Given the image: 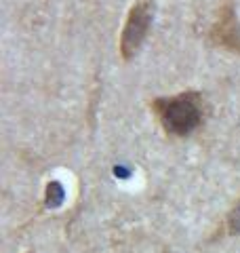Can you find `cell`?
<instances>
[{
  "instance_id": "obj_1",
  "label": "cell",
  "mask_w": 240,
  "mask_h": 253,
  "mask_svg": "<svg viewBox=\"0 0 240 253\" xmlns=\"http://www.w3.org/2000/svg\"><path fill=\"white\" fill-rule=\"evenodd\" d=\"M154 110L162 126L173 135H188L202 121V101L194 91L181 93L177 97L158 99Z\"/></svg>"
},
{
  "instance_id": "obj_4",
  "label": "cell",
  "mask_w": 240,
  "mask_h": 253,
  "mask_svg": "<svg viewBox=\"0 0 240 253\" xmlns=\"http://www.w3.org/2000/svg\"><path fill=\"white\" fill-rule=\"evenodd\" d=\"M230 228L234 232H240V203L234 207V211L230 213Z\"/></svg>"
},
{
  "instance_id": "obj_2",
  "label": "cell",
  "mask_w": 240,
  "mask_h": 253,
  "mask_svg": "<svg viewBox=\"0 0 240 253\" xmlns=\"http://www.w3.org/2000/svg\"><path fill=\"white\" fill-rule=\"evenodd\" d=\"M150 23H152V6L148 2L135 4L129 17H126V26L122 30V38H120V53H122L124 59H131L139 51L143 38L148 36Z\"/></svg>"
},
{
  "instance_id": "obj_3",
  "label": "cell",
  "mask_w": 240,
  "mask_h": 253,
  "mask_svg": "<svg viewBox=\"0 0 240 253\" xmlns=\"http://www.w3.org/2000/svg\"><path fill=\"white\" fill-rule=\"evenodd\" d=\"M46 192H49L46 194V205H49V207H57V205L63 201V190L59 184H51Z\"/></svg>"
}]
</instances>
